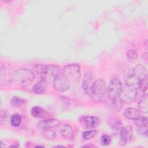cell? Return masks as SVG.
Returning a JSON list of instances; mask_svg holds the SVG:
<instances>
[{
  "label": "cell",
  "instance_id": "6da1fadb",
  "mask_svg": "<svg viewBox=\"0 0 148 148\" xmlns=\"http://www.w3.org/2000/svg\"><path fill=\"white\" fill-rule=\"evenodd\" d=\"M35 76L30 69L20 68L16 70L11 76L12 81L17 86L21 87L29 86L34 81Z\"/></svg>",
  "mask_w": 148,
  "mask_h": 148
},
{
  "label": "cell",
  "instance_id": "7a4b0ae2",
  "mask_svg": "<svg viewBox=\"0 0 148 148\" xmlns=\"http://www.w3.org/2000/svg\"><path fill=\"white\" fill-rule=\"evenodd\" d=\"M36 71L40 79L46 83L53 82L56 77L60 75V68L54 64H49L46 66L36 65Z\"/></svg>",
  "mask_w": 148,
  "mask_h": 148
},
{
  "label": "cell",
  "instance_id": "3957f363",
  "mask_svg": "<svg viewBox=\"0 0 148 148\" xmlns=\"http://www.w3.org/2000/svg\"><path fill=\"white\" fill-rule=\"evenodd\" d=\"M107 88L105 83L101 79L97 80L94 82L91 94L93 101L97 103H102L106 99Z\"/></svg>",
  "mask_w": 148,
  "mask_h": 148
},
{
  "label": "cell",
  "instance_id": "277c9868",
  "mask_svg": "<svg viewBox=\"0 0 148 148\" xmlns=\"http://www.w3.org/2000/svg\"><path fill=\"white\" fill-rule=\"evenodd\" d=\"M64 76L69 82L77 83L81 77V72L79 66L77 64H69L63 68Z\"/></svg>",
  "mask_w": 148,
  "mask_h": 148
},
{
  "label": "cell",
  "instance_id": "5b68a950",
  "mask_svg": "<svg viewBox=\"0 0 148 148\" xmlns=\"http://www.w3.org/2000/svg\"><path fill=\"white\" fill-rule=\"evenodd\" d=\"M122 87L121 82L119 79L113 78L110 80L107 89V94L110 101L120 98Z\"/></svg>",
  "mask_w": 148,
  "mask_h": 148
},
{
  "label": "cell",
  "instance_id": "8992f818",
  "mask_svg": "<svg viewBox=\"0 0 148 148\" xmlns=\"http://www.w3.org/2000/svg\"><path fill=\"white\" fill-rule=\"evenodd\" d=\"M123 77L126 85L136 88L139 87L141 80L135 73L133 68H125L123 71Z\"/></svg>",
  "mask_w": 148,
  "mask_h": 148
},
{
  "label": "cell",
  "instance_id": "52a82bcc",
  "mask_svg": "<svg viewBox=\"0 0 148 148\" xmlns=\"http://www.w3.org/2000/svg\"><path fill=\"white\" fill-rule=\"evenodd\" d=\"M136 95L137 88L125 84L124 87H122L120 98L123 102L129 103L135 100Z\"/></svg>",
  "mask_w": 148,
  "mask_h": 148
},
{
  "label": "cell",
  "instance_id": "ba28073f",
  "mask_svg": "<svg viewBox=\"0 0 148 148\" xmlns=\"http://www.w3.org/2000/svg\"><path fill=\"white\" fill-rule=\"evenodd\" d=\"M53 86L56 91L65 92L69 88V82L64 76L58 75L53 81Z\"/></svg>",
  "mask_w": 148,
  "mask_h": 148
},
{
  "label": "cell",
  "instance_id": "9c48e42d",
  "mask_svg": "<svg viewBox=\"0 0 148 148\" xmlns=\"http://www.w3.org/2000/svg\"><path fill=\"white\" fill-rule=\"evenodd\" d=\"M133 134V128L131 125H126L123 127L120 132V139L119 144L120 146H124L129 142Z\"/></svg>",
  "mask_w": 148,
  "mask_h": 148
},
{
  "label": "cell",
  "instance_id": "30bf717a",
  "mask_svg": "<svg viewBox=\"0 0 148 148\" xmlns=\"http://www.w3.org/2000/svg\"><path fill=\"white\" fill-rule=\"evenodd\" d=\"M94 77L92 74L90 72H87L83 79L82 87L84 92L88 95H91V89L94 84Z\"/></svg>",
  "mask_w": 148,
  "mask_h": 148
},
{
  "label": "cell",
  "instance_id": "8fae6325",
  "mask_svg": "<svg viewBox=\"0 0 148 148\" xmlns=\"http://www.w3.org/2000/svg\"><path fill=\"white\" fill-rule=\"evenodd\" d=\"M60 125V121L56 119H49L40 121L38 127L41 129H50Z\"/></svg>",
  "mask_w": 148,
  "mask_h": 148
},
{
  "label": "cell",
  "instance_id": "7c38bea8",
  "mask_svg": "<svg viewBox=\"0 0 148 148\" xmlns=\"http://www.w3.org/2000/svg\"><path fill=\"white\" fill-rule=\"evenodd\" d=\"M60 134L66 139H71L74 137V131L73 128L68 124H62L60 128Z\"/></svg>",
  "mask_w": 148,
  "mask_h": 148
},
{
  "label": "cell",
  "instance_id": "4fadbf2b",
  "mask_svg": "<svg viewBox=\"0 0 148 148\" xmlns=\"http://www.w3.org/2000/svg\"><path fill=\"white\" fill-rule=\"evenodd\" d=\"M124 116L125 118L131 120H136L141 116V112L139 109L134 108H127L124 112Z\"/></svg>",
  "mask_w": 148,
  "mask_h": 148
},
{
  "label": "cell",
  "instance_id": "5bb4252c",
  "mask_svg": "<svg viewBox=\"0 0 148 148\" xmlns=\"http://www.w3.org/2000/svg\"><path fill=\"white\" fill-rule=\"evenodd\" d=\"M83 121L87 128H92L97 127L100 124V120L95 116H86L83 117Z\"/></svg>",
  "mask_w": 148,
  "mask_h": 148
},
{
  "label": "cell",
  "instance_id": "9a60e30c",
  "mask_svg": "<svg viewBox=\"0 0 148 148\" xmlns=\"http://www.w3.org/2000/svg\"><path fill=\"white\" fill-rule=\"evenodd\" d=\"M31 114L35 117L46 118L49 116L48 113L40 106H36L32 108Z\"/></svg>",
  "mask_w": 148,
  "mask_h": 148
},
{
  "label": "cell",
  "instance_id": "2e32d148",
  "mask_svg": "<svg viewBox=\"0 0 148 148\" xmlns=\"http://www.w3.org/2000/svg\"><path fill=\"white\" fill-rule=\"evenodd\" d=\"M148 98L147 94L145 93L140 98L138 103V108L140 112L143 113H147L148 111Z\"/></svg>",
  "mask_w": 148,
  "mask_h": 148
},
{
  "label": "cell",
  "instance_id": "e0dca14e",
  "mask_svg": "<svg viewBox=\"0 0 148 148\" xmlns=\"http://www.w3.org/2000/svg\"><path fill=\"white\" fill-rule=\"evenodd\" d=\"M133 69L135 73L140 79V80L143 79L144 77L147 76V69L144 65L142 64H138L135 66L134 68H133Z\"/></svg>",
  "mask_w": 148,
  "mask_h": 148
},
{
  "label": "cell",
  "instance_id": "ac0fdd59",
  "mask_svg": "<svg viewBox=\"0 0 148 148\" xmlns=\"http://www.w3.org/2000/svg\"><path fill=\"white\" fill-rule=\"evenodd\" d=\"M46 82L41 80L36 82L33 86V91L38 94H41L45 92L46 90Z\"/></svg>",
  "mask_w": 148,
  "mask_h": 148
},
{
  "label": "cell",
  "instance_id": "d6986e66",
  "mask_svg": "<svg viewBox=\"0 0 148 148\" xmlns=\"http://www.w3.org/2000/svg\"><path fill=\"white\" fill-rule=\"evenodd\" d=\"M110 107L114 112H119L121 110L123 106V102L120 98L110 101Z\"/></svg>",
  "mask_w": 148,
  "mask_h": 148
},
{
  "label": "cell",
  "instance_id": "ffe728a7",
  "mask_svg": "<svg viewBox=\"0 0 148 148\" xmlns=\"http://www.w3.org/2000/svg\"><path fill=\"white\" fill-rule=\"evenodd\" d=\"M42 134L46 139H53L56 136V133L50 129H43Z\"/></svg>",
  "mask_w": 148,
  "mask_h": 148
},
{
  "label": "cell",
  "instance_id": "44dd1931",
  "mask_svg": "<svg viewBox=\"0 0 148 148\" xmlns=\"http://www.w3.org/2000/svg\"><path fill=\"white\" fill-rule=\"evenodd\" d=\"M10 124L13 127H17L21 123V117L20 115H19L18 114H13L10 117Z\"/></svg>",
  "mask_w": 148,
  "mask_h": 148
},
{
  "label": "cell",
  "instance_id": "7402d4cb",
  "mask_svg": "<svg viewBox=\"0 0 148 148\" xmlns=\"http://www.w3.org/2000/svg\"><path fill=\"white\" fill-rule=\"evenodd\" d=\"M97 133H98L97 131L94 130L86 131L82 133V136L84 139L89 140L94 138L97 135Z\"/></svg>",
  "mask_w": 148,
  "mask_h": 148
},
{
  "label": "cell",
  "instance_id": "603a6c76",
  "mask_svg": "<svg viewBox=\"0 0 148 148\" xmlns=\"http://www.w3.org/2000/svg\"><path fill=\"white\" fill-rule=\"evenodd\" d=\"M138 53L134 50H129L127 53V57L130 62H134L138 58Z\"/></svg>",
  "mask_w": 148,
  "mask_h": 148
},
{
  "label": "cell",
  "instance_id": "cb8c5ba5",
  "mask_svg": "<svg viewBox=\"0 0 148 148\" xmlns=\"http://www.w3.org/2000/svg\"><path fill=\"white\" fill-rule=\"evenodd\" d=\"M24 103V100L18 97H13L11 99V104L16 107H18L22 105Z\"/></svg>",
  "mask_w": 148,
  "mask_h": 148
},
{
  "label": "cell",
  "instance_id": "d4e9b609",
  "mask_svg": "<svg viewBox=\"0 0 148 148\" xmlns=\"http://www.w3.org/2000/svg\"><path fill=\"white\" fill-rule=\"evenodd\" d=\"M122 123L119 121H116L114 122L112 125V130L114 134H118L120 133L121 128H122Z\"/></svg>",
  "mask_w": 148,
  "mask_h": 148
},
{
  "label": "cell",
  "instance_id": "484cf974",
  "mask_svg": "<svg viewBox=\"0 0 148 148\" xmlns=\"http://www.w3.org/2000/svg\"><path fill=\"white\" fill-rule=\"evenodd\" d=\"M141 90V91L143 92H145L147 88V76L144 77L143 79L141 80L139 87Z\"/></svg>",
  "mask_w": 148,
  "mask_h": 148
},
{
  "label": "cell",
  "instance_id": "4316f807",
  "mask_svg": "<svg viewBox=\"0 0 148 148\" xmlns=\"http://www.w3.org/2000/svg\"><path fill=\"white\" fill-rule=\"evenodd\" d=\"M111 142V138L108 135H104L101 138V143L103 146L109 145Z\"/></svg>",
  "mask_w": 148,
  "mask_h": 148
},
{
  "label": "cell",
  "instance_id": "83f0119b",
  "mask_svg": "<svg viewBox=\"0 0 148 148\" xmlns=\"http://www.w3.org/2000/svg\"><path fill=\"white\" fill-rule=\"evenodd\" d=\"M0 119H1V124H5L8 122V114H7V112L6 110H2L1 111V114H0Z\"/></svg>",
  "mask_w": 148,
  "mask_h": 148
},
{
  "label": "cell",
  "instance_id": "f1b7e54d",
  "mask_svg": "<svg viewBox=\"0 0 148 148\" xmlns=\"http://www.w3.org/2000/svg\"><path fill=\"white\" fill-rule=\"evenodd\" d=\"M142 60H143V62H145V63L146 64H147V61H148V56H147V53L146 52L142 54Z\"/></svg>",
  "mask_w": 148,
  "mask_h": 148
},
{
  "label": "cell",
  "instance_id": "f546056e",
  "mask_svg": "<svg viewBox=\"0 0 148 148\" xmlns=\"http://www.w3.org/2000/svg\"><path fill=\"white\" fill-rule=\"evenodd\" d=\"M144 45H145V47H146V49H147V40H146V41L145 42Z\"/></svg>",
  "mask_w": 148,
  "mask_h": 148
},
{
  "label": "cell",
  "instance_id": "4dcf8cb0",
  "mask_svg": "<svg viewBox=\"0 0 148 148\" xmlns=\"http://www.w3.org/2000/svg\"><path fill=\"white\" fill-rule=\"evenodd\" d=\"M1 147H5V145H3V143L2 140L1 141Z\"/></svg>",
  "mask_w": 148,
  "mask_h": 148
},
{
  "label": "cell",
  "instance_id": "1f68e13d",
  "mask_svg": "<svg viewBox=\"0 0 148 148\" xmlns=\"http://www.w3.org/2000/svg\"><path fill=\"white\" fill-rule=\"evenodd\" d=\"M83 147H95V146H93V145H91V146H90V145H85V146H83Z\"/></svg>",
  "mask_w": 148,
  "mask_h": 148
},
{
  "label": "cell",
  "instance_id": "d6a6232c",
  "mask_svg": "<svg viewBox=\"0 0 148 148\" xmlns=\"http://www.w3.org/2000/svg\"><path fill=\"white\" fill-rule=\"evenodd\" d=\"M36 147H43V146H41V145H37V146H36Z\"/></svg>",
  "mask_w": 148,
  "mask_h": 148
},
{
  "label": "cell",
  "instance_id": "836d02e7",
  "mask_svg": "<svg viewBox=\"0 0 148 148\" xmlns=\"http://www.w3.org/2000/svg\"><path fill=\"white\" fill-rule=\"evenodd\" d=\"M56 147H64V146H57Z\"/></svg>",
  "mask_w": 148,
  "mask_h": 148
}]
</instances>
